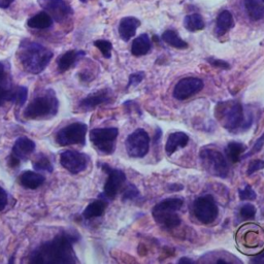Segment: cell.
I'll use <instances>...</instances> for the list:
<instances>
[{
  "mask_svg": "<svg viewBox=\"0 0 264 264\" xmlns=\"http://www.w3.org/2000/svg\"><path fill=\"white\" fill-rule=\"evenodd\" d=\"M76 241V235L69 232L60 233L32 252L29 261L37 264L75 263L76 258L73 251V243Z\"/></svg>",
  "mask_w": 264,
  "mask_h": 264,
  "instance_id": "6da1fadb",
  "label": "cell"
},
{
  "mask_svg": "<svg viewBox=\"0 0 264 264\" xmlns=\"http://www.w3.org/2000/svg\"><path fill=\"white\" fill-rule=\"evenodd\" d=\"M53 52L34 42H22L19 49V60L23 68L32 74H38L48 66Z\"/></svg>",
  "mask_w": 264,
  "mask_h": 264,
  "instance_id": "7a4b0ae2",
  "label": "cell"
},
{
  "mask_svg": "<svg viewBox=\"0 0 264 264\" xmlns=\"http://www.w3.org/2000/svg\"><path fill=\"white\" fill-rule=\"evenodd\" d=\"M59 100L53 90H47L43 95L34 98L24 111L27 119L37 120L54 117L58 113Z\"/></svg>",
  "mask_w": 264,
  "mask_h": 264,
  "instance_id": "3957f363",
  "label": "cell"
},
{
  "mask_svg": "<svg viewBox=\"0 0 264 264\" xmlns=\"http://www.w3.org/2000/svg\"><path fill=\"white\" fill-rule=\"evenodd\" d=\"M183 199L168 198L156 205L152 211L154 220L166 229H172L181 224V219L177 212L181 210Z\"/></svg>",
  "mask_w": 264,
  "mask_h": 264,
  "instance_id": "277c9868",
  "label": "cell"
},
{
  "mask_svg": "<svg viewBox=\"0 0 264 264\" xmlns=\"http://www.w3.org/2000/svg\"><path fill=\"white\" fill-rule=\"evenodd\" d=\"M217 114L219 115L222 125L229 130L237 129L243 125V110L238 103L220 104L217 107Z\"/></svg>",
  "mask_w": 264,
  "mask_h": 264,
  "instance_id": "5b68a950",
  "label": "cell"
},
{
  "mask_svg": "<svg viewBox=\"0 0 264 264\" xmlns=\"http://www.w3.org/2000/svg\"><path fill=\"white\" fill-rule=\"evenodd\" d=\"M202 165L213 175L219 178H226L229 173L228 163L220 152L212 149H205L200 152Z\"/></svg>",
  "mask_w": 264,
  "mask_h": 264,
  "instance_id": "8992f818",
  "label": "cell"
},
{
  "mask_svg": "<svg viewBox=\"0 0 264 264\" xmlns=\"http://www.w3.org/2000/svg\"><path fill=\"white\" fill-rule=\"evenodd\" d=\"M119 130L115 127L110 128H96L93 129L90 134V140L92 145L103 154L111 155L115 151L116 139L118 137Z\"/></svg>",
  "mask_w": 264,
  "mask_h": 264,
  "instance_id": "52a82bcc",
  "label": "cell"
},
{
  "mask_svg": "<svg viewBox=\"0 0 264 264\" xmlns=\"http://www.w3.org/2000/svg\"><path fill=\"white\" fill-rule=\"evenodd\" d=\"M87 131V124L83 122H75L60 129L56 134V141L61 147L71 145H85Z\"/></svg>",
  "mask_w": 264,
  "mask_h": 264,
  "instance_id": "ba28073f",
  "label": "cell"
},
{
  "mask_svg": "<svg viewBox=\"0 0 264 264\" xmlns=\"http://www.w3.org/2000/svg\"><path fill=\"white\" fill-rule=\"evenodd\" d=\"M127 154L132 158L145 157L150 149V136L145 129H136L125 141Z\"/></svg>",
  "mask_w": 264,
  "mask_h": 264,
  "instance_id": "9c48e42d",
  "label": "cell"
},
{
  "mask_svg": "<svg viewBox=\"0 0 264 264\" xmlns=\"http://www.w3.org/2000/svg\"><path fill=\"white\" fill-rule=\"evenodd\" d=\"M103 170L108 173V180L104 188L103 195L105 196V200L114 199L117 194L120 192L122 186L126 181V175L123 170L112 168L109 164H101Z\"/></svg>",
  "mask_w": 264,
  "mask_h": 264,
  "instance_id": "30bf717a",
  "label": "cell"
},
{
  "mask_svg": "<svg viewBox=\"0 0 264 264\" xmlns=\"http://www.w3.org/2000/svg\"><path fill=\"white\" fill-rule=\"evenodd\" d=\"M193 212L198 221L204 224L214 222L218 217V207L212 195L197 197L193 204Z\"/></svg>",
  "mask_w": 264,
  "mask_h": 264,
  "instance_id": "8fae6325",
  "label": "cell"
},
{
  "mask_svg": "<svg viewBox=\"0 0 264 264\" xmlns=\"http://www.w3.org/2000/svg\"><path fill=\"white\" fill-rule=\"evenodd\" d=\"M89 162L88 155L73 150L65 151L60 156V164L70 173L77 174L84 171Z\"/></svg>",
  "mask_w": 264,
  "mask_h": 264,
  "instance_id": "7c38bea8",
  "label": "cell"
},
{
  "mask_svg": "<svg viewBox=\"0 0 264 264\" xmlns=\"http://www.w3.org/2000/svg\"><path fill=\"white\" fill-rule=\"evenodd\" d=\"M204 82L197 77H185L181 79L173 89V97L178 100H186L200 92Z\"/></svg>",
  "mask_w": 264,
  "mask_h": 264,
  "instance_id": "4fadbf2b",
  "label": "cell"
},
{
  "mask_svg": "<svg viewBox=\"0 0 264 264\" xmlns=\"http://www.w3.org/2000/svg\"><path fill=\"white\" fill-rule=\"evenodd\" d=\"M37 4L44 9L56 22H63L71 14V8L64 0H37Z\"/></svg>",
  "mask_w": 264,
  "mask_h": 264,
  "instance_id": "5bb4252c",
  "label": "cell"
},
{
  "mask_svg": "<svg viewBox=\"0 0 264 264\" xmlns=\"http://www.w3.org/2000/svg\"><path fill=\"white\" fill-rule=\"evenodd\" d=\"M112 98V92L110 89L99 90L96 93L90 94L86 98L82 99L78 104V108L83 111H90L96 107L110 101Z\"/></svg>",
  "mask_w": 264,
  "mask_h": 264,
  "instance_id": "9a60e30c",
  "label": "cell"
},
{
  "mask_svg": "<svg viewBox=\"0 0 264 264\" xmlns=\"http://www.w3.org/2000/svg\"><path fill=\"white\" fill-rule=\"evenodd\" d=\"M34 150L35 143L26 136H22L16 140L13 147L12 155L18 158L20 161H22L26 160L34 152Z\"/></svg>",
  "mask_w": 264,
  "mask_h": 264,
  "instance_id": "2e32d148",
  "label": "cell"
},
{
  "mask_svg": "<svg viewBox=\"0 0 264 264\" xmlns=\"http://www.w3.org/2000/svg\"><path fill=\"white\" fill-rule=\"evenodd\" d=\"M140 25V21L134 17H125L119 24V35L124 42H128L134 36L137 28Z\"/></svg>",
  "mask_w": 264,
  "mask_h": 264,
  "instance_id": "e0dca14e",
  "label": "cell"
},
{
  "mask_svg": "<svg viewBox=\"0 0 264 264\" xmlns=\"http://www.w3.org/2000/svg\"><path fill=\"white\" fill-rule=\"evenodd\" d=\"M45 181L46 179L43 174L31 170L24 171L19 178V182L23 187L32 190L40 187L45 183Z\"/></svg>",
  "mask_w": 264,
  "mask_h": 264,
  "instance_id": "ac0fdd59",
  "label": "cell"
},
{
  "mask_svg": "<svg viewBox=\"0 0 264 264\" xmlns=\"http://www.w3.org/2000/svg\"><path fill=\"white\" fill-rule=\"evenodd\" d=\"M189 143V136L184 132L171 133L166 141L165 151L168 156L172 155L179 148H185Z\"/></svg>",
  "mask_w": 264,
  "mask_h": 264,
  "instance_id": "d6986e66",
  "label": "cell"
},
{
  "mask_svg": "<svg viewBox=\"0 0 264 264\" xmlns=\"http://www.w3.org/2000/svg\"><path fill=\"white\" fill-rule=\"evenodd\" d=\"M86 53L84 51H76V50H71L63 55H61L57 61L58 69L60 72H64L68 70L74 63L75 61L80 58L82 56H85Z\"/></svg>",
  "mask_w": 264,
  "mask_h": 264,
  "instance_id": "ffe728a7",
  "label": "cell"
},
{
  "mask_svg": "<svg viewBox=\"0 0 264 264\" xmlns=\"http://www.w3.org/2000/svg\"><path fill=\"white\" fill-rule=\"evenodd\" d=\"M107 207H108L107 200L97 199L87 206V208L83 212V217L86 220H90L93 218L100 217L105 214Z\"/></svg>",
  "mask_w": 264,
  "mask_h": 264,
  "instance_id": "44dd1931",
  "label": "cell"
},
{
  "mask_svg": "<svg viewBox=\"0 0 264 264\" xmlns=\"http://www.w3.org/2000/svg\"><path fill=\"white\" fill-rule=\"evenodd\" d=\"M151 50V39L147 33L136 37L131 46V53L135 57L147 55Z\"/></svg>",
  "mask_w": 264,
  "mask_h": 264,
  "instance_id": "7402d4cb",
  "label": "cell"
},
{
  "mask_svg": "<svg viewBox=\"0 0 264 264\" xmlns=\"http://www.w3.org/2000/svg\"><path fill=\"white\" fill-rule=\"evenodd\" d=\"M245 9L249 18L253 21L264 18V5L261 0H245Z\"/></svg>",
  "mask_w": 264,
  "mask_h": 264,
  "instance_id": "603a6c76",
  "label": "cell"
},
{
  "mask_svg": "<svg viewBox=\"0 0 264 264\" xmlns=\"http://www.w3.org/2000/svg\"><path fill=\"white\" fill-rule=\"evenodd\" d=\"M52 24L53 18L47 12H40L34 15L27 22V25L33 29H47L50 28Z\"/></svg>",
  "mask_w": 264,
  "mask_h": 264,
  "instance_id": "cb8c5ba5",
  "label": "cell"
},
{
  "mask_svg": "<svg viewBox=\"0 0 264 264\" xmlns=\"http://www.w3.org/2000/svg\"><path fill=\"white\" fill-rule=\"evenodd\" d=\"M234 26V21L232 15L228 11H223L219 14L216 23V33L218 35H223L229 31Z\"/></svg>",
  "mask_w": 264,
  "mask_h": 264,
  "instance_id": "d4e9b609",
  "label": "cell"
},
{
  "mask_svg": "<svg viewBox=\"0 0 264 264\" xmlns=\"http://www.w3.org/2000/svg\"><path fill=\"white\" fill-rule=\"evenodd\" d=\"M15 91V87L12 86V83L6 78L0 79V107L6 101H13V95Z\"/></svg>",
  "mask_w": 264,
  "mask_h": 264,
  "instance_id": "484cf974",
  "label": "cell"
},
{
  "mask_svg": "<svg viewBox=\"0 0 264 264\" xmlns=\"http://www.w3.org/2000/svg\"><path fill=\"white\" fill-rule=\"evenodd\" d=\"M162 39L170 47H173L175 49H186L188 48V44L184 42L178 33L173 30H166L162 34Z\"/></svg>",
  "mask_w": 264,
  "mask_h": 264,
  "instance_id": "4316f807",
  "label": "cell"
},
{
  "mask_svg": "<svg viewBox=\"0 0 264 264\" xmlns=\"http://www.w3.org/2000/svg\"><path fill=\"white\" fill-rule=\"evenodd\" d=\"M184 26L188 31L195 32L205 28V21L202 17L198 14L188 15L184 19Z\"/></svg>",
  "mask_w": 264,
  "mask_h": 264,
  "instance_id": "83f0119b",
  "label": "cell"
},
{
  "mask_svg": "<svg viewBox=\"0 0 264 264\" xmlns=\"http://www.w3.org/2000/svg\"><path fill=\"white\" fill-rule=\"evenodd\" d=\"M246 151V147L242 144L239 143H229L226 148V154L229 160L233 163H236L239 161L241 154Z\"/></svg>",
  "mask_w": 264,
  "mask_h": 264,
  "instance_id": "f1b7e54d",
  "label": "cell"
},
{
  "mask_svg": "<svg viewBox=\"0 0 264 264\" xmlns=\"http://www.w3.org/2000/svg\"><path fill=\"white\" fill-rule=\"evenodd\" d=\"M33 167L36 171H46V172H52L53 171V165L51 161L48 159L47 156L39 154L36 159L33 162Z\"/></svg>",
  "mask_w": 264,
  "mask_h": 264,
  "instance_id": "f546056e",
  "label": "cell"
},
{
  "mask_svg": "<svg viewBox=\"0 0 264 264\" xmlns=\"http://www.w3.org/2000/svg\"><path fill=\"white\" fill-rule=\"evenodd\" d=\"M28 97V90L24 86H19L15 88L14 95H13V103H15L17 106L22 107L27 101Z\"/></svg>",
  "mask_w": 264,
  "mask_h": 264,
  "instance_id": "4dcf8cb0",
  "label": "cell"
},
{
  "mask_svg": "<svg viewBox=\"0 0 264 264\" xmlns=\"http://www.w3.org/2000/svg\"><path fill=\"white\" fill-rule=\"evenodd\" d=\"M94 46L98 48V50L101 52V54L107 58H111L112 56V50H113V45L111 42L106 40V39H98L94 42Z\"/></svg>",
  "mask_w": 264,
  "mask_h": 264,
  "instance_id": "1f68e13d",
  "label": "cell"
},
{
  "mask_svg": "<svg viewBox=\"0 0 264 264\" xmlns=\"http://www.w3.org/2000/svg\"><path fill=\"white\" fill-rule=\"evenodd\" d=\"M238 195L241 200H255L257 195L251 186L247 185L243 189L238 190Z\"/></svg>",
  "mask_w": 264,
  "mask_h": 264,
  "instance_id": "d6a6232c",
  "label": "cell"
},
{
  "mask_svg": "<svg viewBox=\"0 0 264 264\" xmlns=\"http://www.w3.org/2000/svg\"><path fill=\"white\" fill-rule=\"evenodd\" d=\"M256 215V209L253 205H245L241 209H240V216L242 219L245 220H250L253 219Z\"/></svg>",
  "mask_w": 264,
  "mask_h": 264,
  "instance_id": "836d02e7",
  "label": "cell"
},
{
  "mask_svg": "<svg viewBox=\"0 0 264 264\" xmlns=\"http://www.w3.org/2000/svg\"><path fill=\"white\" fill-rule=\"evenodd\" d=\"M262 168H264V160H254L249 164L247 173H248V175H251L254 172H256Z\"/></svg>",
  "mask_w": 264,
  "mask_h": 264,
  "instance_id": "e575fe53",
  "label": "cell"
},
{
  "mask_svg": "<svg viewBox=\"0 0 264 264\" xmlns=\"http://www.w3.org/2000/svg\"><path fill=\"white\" fill-rule=\"evenodd\" d=\"M145 77V72L143 71H139V72H135V73H132L130 76H129V82H128V85H127V88L131 87V86H137Z\"/></svg>",
  "mask_w": 264,
  "mask_h": 264,
  "instance_id": "d590c367",
  "label": "cell"
},
{
  "mask_svg": "<svg viewBox=\"0 0 264 264\" xmlns=\"http://www.w3.org/2000/svg\"><path fill=\"white\" fill-rule=\"evenodd\" d=\"M136 196H138V190L134 185H129L123 193L124 199H133L136 198Z\"/></svg>",
  "mask_w": 264,
  "mask_h": 264,
  "instance_id": "8d00e7d4",
  "label": "cell"
},
{
  "mask_svg": "<svg viewBox=\"0 0 264 264\" xmlns=\"http://www.w3.org/2000/svg\"><path fill=\"white\" fill-rule=\"evenodd\" d=\"M208 62L214 66V67H219V68H224V69H229L230 65L223 60L220 59H216V58H208Z\"/></svg>",
  "mask_w": 264,
  "mask_h": 264,
  "instance_id": "74e56055",
  "label": "cell"
},
{
  "mask_svg": "<svg viewBox=\"0 0 264 264\" xmlns=\"http://www.w3.org/2000/svg\"><path fill=\"white\" fill-rule=\"evenodd\" d=\"M263 145H264V134H262V135H261V136L256 140V143H255L254 147L252 148L251 152H250L248 155H246L245 157H248V156H251V155H254V154L258 153V152L262 149Z\"/></svg>",
  "mask_w": 264,
  "mask_h": 264,
  "instance_id": "f35d334b",
  "label": "cell"
},
{
  "mask_svg": "<svg viewBox=\"0 0 264 264\" xmlns=\"http://www.w3.org/2000/svg\"><path fill=\"white\" fill-rule=\"evenodd\" d=\"M8 201L9 199L7 191L3 187H0V212L6 209V207L8 206Z\"/></svg>",
  "mask_w": 264,
  "mask_h": 264,
  "instance_id": "ab89813d",
  "label": "cell"
},
{
  "mask_svg": "<svg viewBox=\"0 0 264 264\" xmlns=\"http://www.w3.org/2000/svg\"><path fill=\"white\" fill-rule=\"evenodd\" d=\"M252 263H260V264H264V252H262L261 254L255 256L254 258L251 259Z\"/></svg>",
  "mask_w": 264,
  "mask_h": 264,
  "instance_id": "60d3db41",
  "label": "cell"
},
{
  "mask_svg": "<svg viewBox=\"0 0 264 264\" xmlns=\"http://www.w3.org/2000/svg\"><path fill=\"white\" fill-rule=\"evenodd\" d=\"M13 3L14 0H0V9H8Z\"/></svg>",
  "mask_w": 264,
  "mask_h": 264,
  "instance_id": "b9f144b4",
  "label": "cell"
},
{
  "mask_svg": "<svg viewBox=\"0 0 264 264\" xmlns=\"http://www.w3.org/2000/svg\"><path fill=\"white\" fill-rule=\"evenodd\" d=\"M6 76V71H5V66L3 63H0V79L4 78Z\"/></svg>",
  "mask_w": 264,
  "mask_h": 264,
  "instance_id": "7bdbcfd3",
  "label": "cell"
},
{
  "mask_svg": "<svg viewBox=\"0 0 264 264\" xmlns=\"http://www.w3.org/2000/svg\"><path fill=\"white\" fill-rule=\"evenodd\" d=\"M169 189H174L173 191H180L183 189V186L182 185H171L169 187Z\"/></svg>",
  "mask_w": 264,
  "mask_h": 264,
  "instance_id": "ee69618b",
  "label": "cell"
},
{
  "mask_svg": "<svg viewBox=\"0 0 264 264\" xmlns=\"http://www.w3.org/2000/svg\"><path fill=\"white\" fill-rule=\"evenodd\" d=\"M180 263H193L194 261L193 260H191V259H188V258H182V259H180V261H179Z\"/></svg>",
  "mask_w": 264,
  "mask_h": 264,
  "instance_id": "f6af8a7d",
  "label": "cell"
},
{
  "mask_svg": "<svg viewBox=\"0 0 264 264\" xmlns=\"http://www.w3.org/2000/svg\"><path fill=\"white\" fill-rule=\"evenodd\" d=\"M80 2L82 3H88V2H89V0H80Z\"/></svg>",
  "mask_w": 264,
  "mask_h": 264,
  "instance_id": "bcb514c9",
  "label": "cell"
},
{
  "mask_svg": "<svg viewBox=\"0 0 264 264\" xmlns=\"http://www.w3.org/2000/svg\"><path fill=\"white\" fill-rule=\"evenodd\" d=\"M261 2H262V3H263V4H264V0H261Z\"/></svg>",
  "mask_w": 264,
  "mask_h": 264,
  "instance_id": "7dc6e473",
  "label": "cell"
}]
</instances>
